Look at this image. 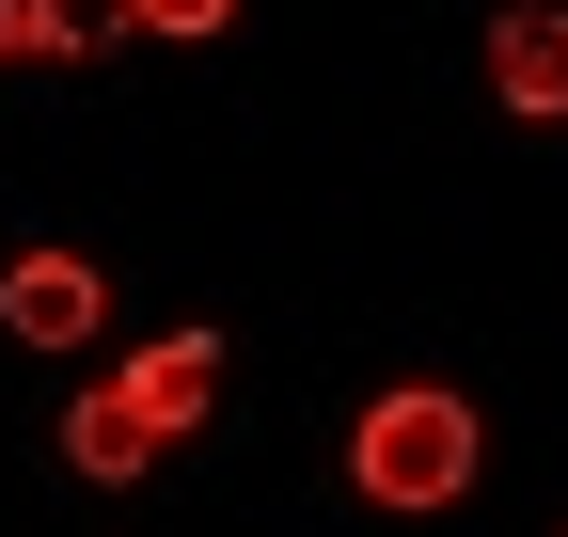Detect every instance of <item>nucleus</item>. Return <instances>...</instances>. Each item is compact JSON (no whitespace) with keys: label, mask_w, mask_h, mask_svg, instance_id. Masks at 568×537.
Returning <instances> with one entry per match:
<instances>
[{"label":"nucleus","mask_w":568,"mask_h":537,"mask_svg":"<svg viewBox=\"0 0 568 537\" xmlns=\"http://www.w3.org/2000/svg\"><path fill=\"white\" fill-rule=\"evenodd\" d=\"M474 458H489L474 395L395 379V395H364V427H347V490H364V506H395V521H443V506L474 490Z\"/></svg>","instance_id":"1"},{"label":"nucleus","mask_w":568,"mask_h":537,"mask_svg":"<svg viewBox=\"0 0 568 537\" xmlns=\"http://www.w3.org/2000/svg\"><path fill=\"white\" fill-rule=\"evenodd\" d=\"M0 332H17V348H95V332H111L95 253H17V268H0Z\"/></svg>","instance_id":"2"},{"label":"nucleus","mask_w":568,"mask_h":537,"mask_svg":"<svg viewBox=\"0 0 568 537\" xmlns=\"http://www.w3.org/2000/svg\"><path fill=\"white\" fill-rule=\"evenodd\" d=\"M159 458H174V427L142 412L126 379H80V395H63V475H95V490H126V475H159Z\"/></svg>","instance_id":"3"},{"label":"nucleus","mask_w":568,"mask_h":537,"mask_svg":"<svg viewBox=\"0 0 568 537\" xmlns=\"http://www.w3.org/2000/svg\"><path fill=\"white\" fill-rule=\"evenodd\" d=\"M489 95L521 126H568V17L552 0H506V17H489Z\"/></svg>","instance_id":"4"},{"label":"nucleus","mask_w":568,"mask_h":537,"mask_svg":"<svg viewBox=\"0 0 568 537\" xmlns=\"http://www.w3.org/2000/svg\"><path fill=\"white\" fill-rule=\"evenodd\" d=\"M111 379H126L142 412L190 443V427H205V395H222V332H159V348H142V364H111Z\"/></svg>","instance_id":"5"},{"label":"nucleus","mask_w":568,"mask_h":537,"mask_svg":"<svg viewBox=\"0 0 568 537\" xmlns=\"http://www.w3.org/2000/svg\"><path fill=\"white\" fill-rule=\"evenodd\" d=\"M142 32V0H32V48L48 63H80V48H126Z\"/></svg>","instance_id":"6"},{"label":"nucleus","mask_w":568,"mask_h":537,"mask_svg":"<svg viewBox=\"0 0 568 537\" xmlns=\"http://www.w3.org/2000/svg\"><path fill=\"white\" fill-rule=\"evenodd\" d=\"M222 17H237V0H142V32H190V48L222 32Z\"/></svg>","instance_id":"7"},{"label":"nucleus","mask_w":568,"mask_h":537,"mask_svg":"<svg viewBox=\"0 0 568 537\" xmlns=\"http://www.w3.org/2000/svg\"><path fill=\"white\" fill-rule=\"evenodd\" d=\"M0 63H32V0H0Z\"/></svg>","instance_id":"8"}]
</instances>
